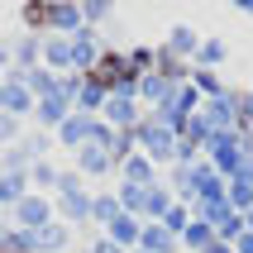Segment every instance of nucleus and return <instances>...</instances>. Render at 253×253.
<instances>
[{
	"label": "nucleus",
	"instance_id": "nucleus-34",
	"mask_svg": "<svg viewBox=\"0 0 253 253\" xmlns=\"http://www.w3.org/2000/svg\"><path fill=\"white\" fill-rule=\"evenodd\" d=\"M0 244H5V225H0Z\"/></svg>",
	"mask_w": 253,
	"mask_h": 253
},
{
	"label": "nucleus",
	"instance_id": "nucleus-22",
	"mask_svg": "<svg viewBox=\"0 0 253 253\" xmlns=\"http://www.w3.org/2000/svg\"><path fill=\"white\" fill-rule=\"evenodd\" d=\"M191 86H196V96H225V82H220V72H201V67H191Z\"/></svg>",
	"mask_w": 253,
	"mask_h": 253
},
{
	"label": "nucleus",
	"instance_id": "nucleus-8",
	"mask_svg": "<svg viewBox=\"0 0 253 253\" xmlns=\"http://www.w3.org/2000/svg\"><path fill=\"white\" fill-rule=\"evenodd\" d=\"M82 29V5H72V0H62V5H48V34H57V39H72Z\"/></svg>",
	"mask_w": 253,
	"mask_h": 253
},
{
	"label": "nucleus",
	"instance_id": "nucleus-10",
	"mask_svg": "<svg viewBox=\"0 0 253 253\" xmlns=\"http://www.w3.org/2000/svg\"><path fill=\"white\" fill-rule=\"evenodd\" d=\"M43 67L57 72V77H67L72 72V43L57 39V34H43Z\"/></svg>",
	"mask_w": 253,
	"mask_h": 253
},
{
	"label": "nucleus",
	"instance_id": "nucleus-18",
	"mask_svg": "<svg viewBox=\"0 0 253 253\" xmlns=\"http://www.w3.org/2000/svg\"><path fill=\"white\" fill-rule=\"evenodd\" d=\"M125 62H129L134 77H148L153 62H158V48H148V43H129V48H125Z\"/></svg>",
	"mask_w": 253,
	"mask_h": 253
},
{
	"label": "nucleus",
	"instance_id": "nucleus-9",
	"mask_svg": "<svg viewBox=\"0 0 253 253\" xmlns=\"http://www.w3.org/2000/svg\"><path fill=\"white\" fill-rule=\"evenodd\" d=\"M91 129H96V115H67L62 129H57V143H67V148L82 153L86 143H91Z\"/></svg>",
	"mask_w": 253,
	"mask_h": 253
},
{
	"label": "nucleus",
	"instance_id": "nucleus-14",
	"mask_svg": "<svg viewBox=\"0 0 253 253\" xmlns=\"http://www.w3.org/2000/svg\"><path fill=\"white\" fill-rule=\"evenodd\" d=\"M120 168H125V186H158V182H163V177L153 172V163H148L143 153H134L129 163H120Z\"/></svg>",
	"mask_w": 253,
	"mask_h": 253
},
{
	"label": "nucleus",
	"instance_id": "nucleus-7",
	"mask_svg": "<svg viewBox=\"0 0 253 253\" xmlns=\"http://www.w3.org/2000/svg\"><path fill=\"white\" fill-rule=\"evenodd\" d=\"M67 244H72V225H62V220L43 225L39 234H29V249H34V253H62Z\"/></svg>",
	"mask_w": 253,
	"mask_h": 253
},
{
	"label": "nucleus",
	"instance_id": "nucleus-5",
	"mask_svg": "<svg viewBox=\"0 0 253 253\" xmlns=\"http://www.w3.org/2000/svg\"><path fill=\"white\" fill-rule=\"evenodd\" d=\"M105 239H110L115 249L134 253V249H139V239H143V220H139V215H115V225L105 229Z\"/></svg>",
	"mask_w": 253,
	"mask_h": 253
},
{
	"label": "nucleus",
	"instance_id": "nucleus-21",
	"mask_svg": "<svg viewBox=\"0 0 253 253\" xmlns=\"http://www.w3.org/2000/svg\"><path fill=\"white\" fill-rule=\"evenodd\" d=\"M182 244H186V253H206V249L215 244V229H206L201 220H191V225H186V234H182Z\"/></svg>",
	"mask_w": 253,
	"mask_h": 253
},
{
	"label": "nucleus",
	"instance_id": "nucleus-4",
	"mask_svg": "<svg viewBox=\"0 0 253 253\" xmlns=\"http://www.w3.org/2000/svg\"><path fill=\"white\" fill-rule=\"evenodd\" d=\"M72 72H96V62H100V34L96 29H77V34H72Z\"/></svg>",
	"mask_w": 253,
	"mask_h": 253
},
{
	"label": "nucleus",
	"instance_id": "nucleus-27",
	"mask_svg": "<svg viewBox=\"0 0 253 253\" xmlns=\"http://www.w3.org/2000/svg\"><path fill=\"white\" fill-rule=\"evenodd\" d=\"M19 19H24V24H34V29H43V34H48V5H24V10H19Z\"/></svg>",
	"mask_w": 253,
	"mask_h": 253
},
{
	"label": "nucleus",
	"instance_id": "nucleus-15",
	"mask_svg": "<svg viewBox=\"0 0 253 253\" xmlns=\"http://www.w3.org/2000/svg\"><path fill=\"white\" fill-rule=\"evenodd\" d=\"M29 191H34L29 177H19V172H0V206H5V211H14Z\"/></svg>",
	"mask_w": 253,
	"mask_h": 253
},
{
	"label": "nucleus",
	"instance_id": "nucleus-11",
	"mask_svg": "<svg viewBox=\"0 0 253 253\" xmlns=\"http://www.w3.org/2000/svg\"><path fill=\"white\" fill-rule=\"evenodd\" d=\"M163 48H168L172 57H191V62H196V53H201V34L191 24H172V34H168V43H163Z\"/></svg>",
	"mask_w": 253,
	"mask_h": 253
},
{
	"label": "nucleus",
	"instance_id": "nucleus-28",
	"mask_svg": "<svg viewBox=\"0 0 253 253\" xmlns=\"http://www.w3.org/2000/svg\"><path fill=\"white\" fill-rule=\"evenodd\" d=\"M0 143H19V120L0 115Z\"/></svg>",
	"mask_w": 253,
	"mask_h": 253
},
{
	"label": "nucleus",
	"instance_id": "nucleus-23",
	"mask_svg": "<svg viewBox=\"0 0 253 253\" xmlns=\"http://www.w3.org/2000/svg\"><path fill=\"white\" fill-rule=\"evenodd\" d=\"M29 168H34V153L24 148V139L10 143V148H5V172H19V177H29Z\"/></svg>",
	"mask_w": 253,
	"mask_h": 253
},
{
	"label": "nucleus",
	"instance_id": "nucleus-26",
	"mask_svg": "<svg viewBox=\"0 0 253 253\" xmlns=\"http://www.w3.org/2000/svg\"><path fill=\"white\" fill-rule=\"evenodd\" d=\"M72 191H86V177L77 168H67L62 177H57V191H53V196H72Z\"/></svg>",
	"mask_w": 253,
	"mask_h": 253
},
{
	"label": "nucleus",
	"instance_id": "nucleus-12",
	"mask_svg": "<svg viewBox=\"0 0 253 253\" xmlns=\"http://www.w3.org/2000/svg\"><path fill=\"white\" fill-rule=\"evenodd\" d=\"M43 57V34H24V39L10 43V62L14 72H34V62Z\"/></svg>",
	"mask_w": 253,
	"mask_h": 253
},
{
	"label": "nucleus",
	"instance_id": "nucleus-6",
	"mask_svg": "<svg viewBox=\"0 0 253 253\" xmlns=\"http://www.w3.org/2000/svg\"><path fill=\"white\" fill-rule=\"evenodd\" d=\"M100 115H105V125H110V129H134V125L143 120V115H139V100H134V96H110Z\"/></svg>",
	"mask_w": 253,
	"mask_h": 253
},
{
	"label": "nucleus",
	"instance_id": "nucleus-29",
	"mask_svg": "<svg viewBox=\"0 0 253 253\" xmlns=\"http://www.w3.org/2000/svg\"><path fill=\"white\" fill-rule=\"evenodd\" d=\"M86 253H125V249H115V244L100 234V239H91V244H86Z\"/></svg>",
	"mask_w": 253,
	"mask_h": 253
},
{
	"label": "nucleus",
	"instance_id": "nucleus-35",
	"mask_svg": "<svg viewBox=\"0 0 253 253\" xmlns=\"http://www.w3.org/2000/svg\"><path fill=\"white\" fill-rule=\"evenodd\" d=\"M0 86H5V67H0Z\"/></svg>",
	"mask_w": 253,
	"mask_h": 253
},
{
	"label": "nucleus",
	"instance_id": "nucleus-32",
	"mask_svg": "<svg viewBox=\"0 0 253 253\" xmlns=\"http://www.w3.org/2000/svg\"><path fill=\"white\" fill-rule=\"evenodd\" d=\"M239 10H244V14H253V0H239Z\"/></svg>",
	"mask_w": 253,
	"mask_h": 253
},
{
	"label": "nucleus",
	"instance_id": "nucleus-31",
	"mask_svg": "<svg viewBox=\"0 0 253 253\" xmlns=\"http://www.w3.org/2000/svg\"><path fill=\"white\" fill-rule=\"evenodd\" d=\"M206 253H234V244H220V239H215V244H211Z\"/></svg>",
	"mask_w": 253,
	"mask_h": 253
},
{
	"label": "nucleus",
	"instance_id": "nucleus-3",
	"mask_svg": "<svg viewBox=\"0 0 253 253\" xmlns=\"http://www.w3.org/2000/svg\"><path fill=\"white\" fill-rule=\"evenodd\" d=\"M34 105H39V100L29 96L24 72H14V67H10V72H5V86H0V115H10V120H14V115H29Z\"/></svg>",
	"mask_w": 253,
	"mask_h": 253
},
{
	"label": "nucleus",
	"instance_id": "nucleus-30",
	"mask_svg": "<svg viewBox=\"0 0 253 253\" xmlns=\"http://www.w3.org/2000/svg\"><path fill=\"white\" fill-rule=\"evenodd\" d=\"M234 253H253V234H249V229H244L239 239H234Z\"/></svg>",
	"mask_w": 253,
	"mask_h": 253
},
{
	"label": "nucleus",
	"instance_id": "nucleus-19",
	"mask_svg": "<svg viewBox=\"0 0 253 253\" xmlns=\"http://www.w3.org/2000/svg\"><path fill=\"white\" fill-rule=\"evenodd\" d=\"M172 191L182 201H196V163H177L172 168Z\"/></svg>",
	"mask_w": 253,
	"mask_h": 253
},
{
	"label": "nucleus",
	"instance_id": "nucleus-13",
	"mask_svg": "<svg viewBox=\"0 0 253 253\" xmlns=\"http://www.w3.org/2000/svg\"><path fill=\"white\" fill-rule=\"evenodd\" d=\"M77 172H82V177H105V172H115L110 148H96V143H86L82 153H77Z\"/></svg>",
	"mask_w": 253,
	"mask_h": 253
},
{
	"label": "nucleus",
	"instance_id": "nucleus-17",
	"mask_svg": "<svg viewBox=\"0 0 253 253\" xmlns=\"http://www.w3.org/2000/svg\"><path fill=\"white\" fill-rule=\"evenodd\" d=\"M139 249H148V253H177V249H182V239H177V234H168L163 225H143Z\"/></svg>",
	"mask_w": 253,
	"mask_h": 253
},
{
	"label": "nucleus",
	"instance_id": "nucleus-2",
	"mask_svg": "<svg viewBox=\"0 0 253 253\" xmlns=\"http://www.w3.org/2000/svg\"><path fill=\"white\" fill-rule=\"evenodd\" d=\"M10 220H14V229H24V234H39L43 225H53V220H57L53 196H43V191H29V196L10 211Z\"/></svg>",
	"mask_w": 253,
	"mask_h": 253
},
{
	"label": "nucleus",
	"instance_id": "nucleus-25",
	"mask_svg": "<svg viewBox=\"0 0 253 253\" xmlns=\"http://www.w3.org/2000/svg\"><path fill=\"white\" fill-rule=\"evenodd\" d=\"M186 225H191V206H182V201H177V206H172V211L163 215V229L182 239V234H186Z\"/></svg>",
	"mask_w": 253,
	"mask_h": 253
},
{
	"label": "nucleus",
	"instance_id": "nucleus-1",
	"mask_svg": "<svg viewBox=\"0 0 253 253\" xmlns=\"http://www.w3.org/2000/svg\"><path fill=\"white\" fill-rule=\"evenodd\" d=\"M134 139L143 143V158H148V163H172V158H177V134L168 129V120L158 110H148L139 125H134Z\"/></svg>",
	"mask_w": 253,
	"mask_h": 253
},
{
	"label": "nucleus",
	"instance_id": "nucleus-20",
	"mask_svg": "<svg viewBox=\"0 0 253 253\" xmlns=\"http://www.w3.org/2000/svg\"><path fill=\"white\" fill-rule=\"evenodd\" d=\"M225 53H229V48H225L220 39H201V53H196V62H191V67H201V72H215L220 62H225Z\"/></svg>",
	"mask_w": 253,
	"mask_h": 253
},
{
	"label": "nucleus",
	"instance_id": "nucleus-24",
	"mask_svg": "<svg viewBox=\"0 0 253 253\" xmlns=\"http://www.w3.org/2000/svg\"><path fill=\"white\" fill-rule=\"evenodd\" d=\"M110 14H115L110 0H86V5H82V24H86V29H96V24H105Z\"/></svg>",
	"mask_w": 253,
	"mask_h": 253
},
{
	"label": "nucleus",
	"instance_id": "nucleus-16",
	"mask_svg": "<svg viewBox=\"0 0 253 253\" xmlns=\"http://www.w3.org/2000/svg\"><path fill=\"white\" fill-rule=\"evenodd\" d=\"M115 215H125V211H120V196H115V191H100V196H91V225L110 229V225H115Z\"/></svg>",
	"mask_w": 253,
	"mask_h": 253
},
{
	"label": "nucleus",
	"instance_id": "nucleus-36",
	"mask_svg": "<svg viewBox=\"0 0 253 253\" xmlns=\"http://www.w3.org/2000/svg\"><path fill=\"white\" fill-rule=\"evenodd\" d=\"M134 253H148V249H134Z\"/></svg>",
	"mask_w": 253,
	"mask_h": 253
},
{
	"label": "nucleus",
	"instance_id": "nucleus-33",
	"mask_svg": "<svg viewBox=\"0 0 253 253\" xmlns=\"http://www.w3.org/2000/svg\"><path fill=\"white\" fill-rule=\"evenodd\" d=\"M0 172H5V148H0Z\"/></svg>",
	"mask_w": 253,
	"mask_h": 253
}]
</instances>
